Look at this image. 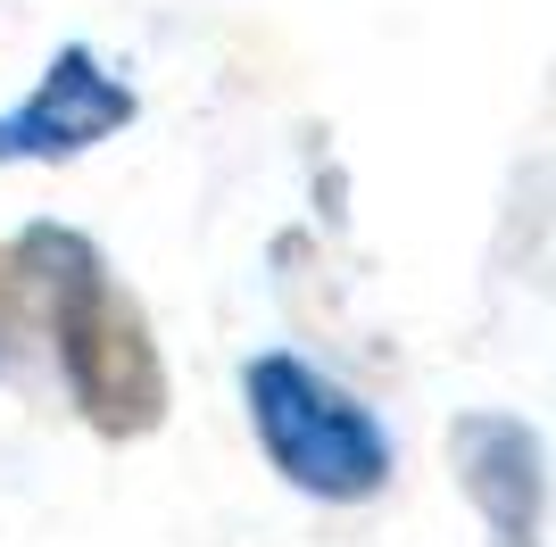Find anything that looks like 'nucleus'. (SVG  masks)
Instances as JSON below:
<instances>
[{"mask_svg": "<svg viewBox=\"0 0 556 547\" xmlns=\"http://www.w3.org/2000/svg\"><path fill=\"white\" fill-rule=\"evenodd\" d=\"M9 266L25 274V291L42 307L59 373H67L84 423L100 440L159 432L166 423V365H159V341H150V316L134 307V291H116L109 257L75 225H25Z\"/></svg>", "mask_w": 556, "mask_h": 547, "instance_id": "obj_1", "label": "nucleus"}, {"mask_svg": "<svg viewBox=\"0 0 556 547\" xmlns=\"http://www.w3.org/2000/svg\"><path fill=\"white\" fill-rule=\"evenodd\" d=\"M241 398H250V423L275 456V473L307 498H332V506H357L391 481V440L341 382H325L316 365L300 357H250L241 373Z\"/></svg>", "mask_w": 556, "mask_h": 547, "instance_id": "obj_2", "label": "nucleus"}, {"mask_svg": "<svg viewBox=\"0 0 556 547\" xmlns=\"http://www.w3.org/2000/svg\"><path fill=\"white\" fill-rule=\"evenodd\" d=\"M116 125H134V91L92 50H59L42 84L0 116V158H75V150L109 141Z\"/></svg>", "mask_w": 556, "mask_h": 547, "instance_id": "obj_3", "label": "nucleus"}, {"mask_svg": "<svg viewBox=\"0 0 556 547\" xmlns=\"http://www.w3.org/2000/svg\"><path fill=\"white\" fill-rule=\"evenodd\" d=\"M448 465H457L465 498L482 506L490 547H532L540 539V440L515 415H457Z\"/></svg>", "mask_w": 556, "mask_h": 547, "instance_id": "obj_4", "label": "nucleus"}]
</instances>
